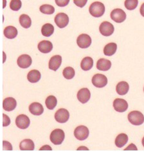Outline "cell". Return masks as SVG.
I'll use <instances>...</instances> for the list:
<instances>
[{"label":"cell","instance_id":"1","mask_svg":"<svg viewBox=\"0 0 144 153\" xmlns=\"http://www.w3.org/2000/svg\"><path fill=\"white\" fill-rule=\"evenodd\" d=\"M89 10L90 14L92 17H100L105 13V7L104 3L99 1H95L90 5Z\"/></svg>","mask_w":144,"mask_h":153},{"label":"cell","instance_id":"2","mask_svg":"<svg viewBox=\"0 0 144 153\" xmlns=\"http://www.w3.org/2000/svg\"><path fill=\"white\" fill-rule=\"evenodd\" d=\"M128 118L132 125L136 126L141 125L144 122V116L141 112L138 111H131L128 114Z\"/></svg>","mask_w":144,"mask_h":153},{"label":"cell","instance_id":"3","mask_svg":"<svg viewBox=\"0 0 144 153\" xmlns=\"http://www.w3.org/2000/svg\"><path fill=\"white\" fill-rule=\"evenodd\" d=\"M65 134L63 130L56 129L51 132L50 140L52 143L55 145H60L63 143L64 140Z\"/></svg>","mask_w":144,"mask_h":153},{"label":"cell","instance_id":"4","mask_svg":"<svg viewBox=\"0 0 144 153\" xmlns=\"http://www.w3.org/2000/svg\"><path fill=\"white\" fill-rule=\"evenodd\" d=\"M110 17L117 23H122L126 19V14L124 10L121 8H116L113 10L110 13Z\"/></svg>","mask_w":144,"mask_h":153},{"label":"cell","instance_id":"5","mask_svg":"<svg viewBox=\"0 0 144 153\" xmlns=\"http://www.w3.org/2000/svg\"><path fill=\"white\" fill-rule=\"evenodd\" d=\"M89 131L87 127L81 125L77 126L74 131V135L76 139L84 140L89 137Z\"/></svg>","mask_w":144,"mask_h":153},{"label":"cell","instance_id":"6","mask_svg":"<svg viewBox=\"0 0 144 153\" xmlns=\"http://www.w3.org/2000/svg\"><path fill=\"white\" fill-rule=\"evenodd\" d=\"M100 32L104 36H110L114 32V27L109 22H103L100 25Z\"/></svg>","mask_w":144,"mask_h":153},{"label":"cell","instance_id":"7","mask_svg":"<svg viewBox=\"0 0 144 153\" xmlns=\"http://www.w3.org/2000/svg\"><path fill=\"white\" fill-rule=\"evenodd\" d=\"M92 83L97 88H104L108 83L106 76L101 74H96L92 78Z\"/></svg>","mask_w":144,"mask_h":153},{"label":"cell","instance_id":"8","mask_svg":"<svg viewBox=\"0 0 144 153\" xmlns=\"http://www.w3.org/2000/svg\"><path fill=\"white\" fill-rule=\"evenodd\" d=\"M54 117L56 121L58 122V123H64L68 121L70 118V113L68 110L61 108L56 111Z\"/></svg>","mask_w":144,"mask_h":153},{"label":"cell","instance_id":"9","mask_svg":"<svg viewBox=\"0 0 144 153\" xmlns=\"http://www.w3.org/2000/svg\"><path fill=\"white\" fill-rule=\"evenodd\" d=\"M54 21L58 27L64 28L67 26L69 23V17L64 13H59L56 15Z\"/></svg>","mask_w":144,"mask_h":153},{"label":"cell","instance_id":"10","mask_svg":"<svg viewBox=\"0 0 144 153\" xmlns=\"http://www.w3.org/2000/svg\"><path fill=\"white\" fill-rule=\"evenodd\" d=\"M92 40L88 34H82L76 39V43L81 48H87L90 47Z\"/></svg>","mask_w":144,"mask_h":153},{"label":"cell","instance_id":"11","mask_svg":"<svg viewBox=\"0 0 144 153\" xmlns=\"http://www.w3.org/2000/svg\"><path fill=\"white\" fill-rule=\"evenodd\" d=\"M15 124L18 128L20 129H26L30 125V120L29 117L25 114L19 115L15 120Z\"/></svg>","mask_w":144,"mask_h":153},{"label":"cell","instance_id":"12","mask_svg":"<svg viewBox=\"0 0 144 153\" xmlns=\"http://www.w3.org/2000/svg\"><path fill=\"white\" fill-rule=\"evenodd\" d=\"M113 106L117 112L124 113L128 108V104L124 99H116L114 101Z\"/></svg>","mask_w":144,"mask_h":153},{"label":"cell","instance_id":"13","mask_svg":"<svg viewBox=\"0 0 144 153\" xmlns=\"http://www.w3.org/2000/svg\"><path fill=\"white\" fill-rule=\"evenodd\" d=\"M32 64V59L29 55L24 54L19 56L17 59V64L19 67L22 69L28 68Z\"/></svg>","mask_w":144,"mask_h":153},{"label":"cell","instance_id":"14","mask_svg":"<svg viewBox=\"0 0 144 153\" xmlns=\"http://www.w3.org/2000/svg\"><path fill=\"white\" fill-rule=\"evenodd\" d=\"M62 63V57L60 55H54L49 60V68L54 71H57Z\"/></svg>","mask_w":144,"mask_h":153},{"label":"cell","instance_id":"15","mask_svg":"<svg viewBox=\"0 0 144 153\" xmlns=\"http://www.w3.org/2000/svg\"><path fill=\"white\" fill-rule=\"evenodd\" d=\"M91 98V92L88 88H84L80 89L77 94V99L82 104H85Z\"/></svg>","mask_w":144,"mask_h":153},{"label":"cell","instance_id":"16","mask_svg":"<svg viewBox=\"0 0 144 153\" xmlns=\"http://www.w3.org/2000/svg\"><path fill=\"white\" fill-rule=\"evenodd\" d=\"M38 48L40 52L44 53H48L52 50L53 45L49 41L44 40L38 43Z\"/></svg>","mask_w":144,"mask_h":153},{"label":"cell","instance_id":"17","mask_svg":"<svg viewBox=\"0 0 144 153\" xmlns=\"http://www.w3.org/2000/svg\"><path fill=\"white\" fill-rule=\"evenodd\" d=\"M17 106V102L12 97L4 99L3 102V109L6 111H12Z\"/></svg>","mask_w":144,"mask_h":153},{"label":"cell","instance_id":"18","mask_svg":"<svg viewBox=\"0 0 144 153\" xmlns=\"http://www.w3.org/2000/svg\"><path fill=\"white\" fill-rule=\"evenodd\" d=\"M112 66V63L109 60L105 59H100L98 60L96 64L97 69L102 71H109Z\"/></svg>","mask_w":144,"mask_h":153},{"label":"cell","instance_id":"19","mask_svg":"<svg viewBox=\"0 0 144 153\" xmlns=\"http://www.w3.org/2000/svg\"><path fill=\"white\" fill-rule=\"evenodd\" d=\"M30 113L35 116H40L44 113V108L42 105L38 102H33L29 107Z\"/></svg>","mask_w":144,"mask_h":153},{"label":"cell","instance_id":"20","mask_svg":"<svg viewBox=\"0 0 144 153\" xmlns=\"http://www.w3.org/2000/svg\"><path fill=\"white\" fill-rule=\"evenodd\" d=\"M130 89V86L126 81H121L116 86L117 93L120 95H126Z\"/></svg>","mask_w":144,"mask_h":153},{"label":"cell","instance_id":"21","mask_svg":"<svg viewBox=\"0 0 144 153\" xmlns=\"http://www.w3.org/2000/svg\"><path fill=\"white\" fill-rule=\"evenodd\" d=\"M19 147L21 151H33L34 149V144L32 140L24 139L20 143Z\"/></svg>","mask_w":144,"mask_h":153},{"label":"cell","instance_id":"22","mask_svg":"<svg viewBox=\"0 0 144 153\" xmlns=\"http://www.w3.org/2000/svg\"><path fill=\"white\" fill-rule=\"evenodd\" d=\"M17 29L14 26H8L4 29V36L8 39H14L17 36Z\"/></svg>","mask_w":144,"mask_h":153},{"label":"cell","instance_id":"23","mask_svg":"<svg viewBox=\"0 0 144 153\" xmlns=\"http://www.w3.org/2000/svg\"><path fill=\"white\" fill-rule=\"evenodd\" d=\"M117 44L115 43H110L107 44L104 49V53L106 56H112L114 55L117 51Z\"/></svg>","mask_w":144,"mask_h":153},{"label":"cell","instance_id":"24","mask_svg":"<svg viewBox=\"0 0 144 153\" xmlns=\"http://www.w3.org/2000/svg\"><path fill=\"white\" fill-rule=\"evenodd\" d=\"M28 79L32 83H37L41 78V74L38 70H32L28 74Z\"/></svg>","mask_w":144,"mask_h":153},{"label":"cell","instance_id":"25","mask_svg":"<svg viewBox=\"0 0 144 153\" xmlns=\"http://www.w3.org/2000/svg\"><path fill=\"white\" fill-rule=\"evenodd\" d=\"M93 60L90 57H86L82 59L81 64H80V67L82 70L85 71H89L93 66Z\"/></svg>","mask_w":144,"mask_h":153},{"label":"cell","instance_id":"26","mask_svg":"<svg viewBox=\"0 0 144 153\" xmlns=\"http://www.w3.org/2000/svg\"><path fill=\"white\" fill-rule=\"evenodd\" d=\"M128 141V135L125 134H121L119 135H117V137H116V140H115V144L117 147L121 148V147H122L123 146H124L126 145Z\"/></svg>","mask_w":144,"mask_h":153},{"label":"cell","instance_id":"27","mask_svg":"<svg viewBox=\"0 0 144 153\" xmlns=\"http://www.w3.org/2000/svg\"><path fill=\"white\" fill-rule=\"evenodd\" d=\"M42 34L45 37H49L52 36L54 32V27L51 24H45L42 27Z\"/></svg>","mask_w":144,"mask_h":153},{"label":"cell","instance_id":"28","mask_svg":"<svg viewBox=\"0 0 144 153\" xmlns=\"http://www.w3.org/2000/svg\"><path fill=\"white\" fill-rule=\"evenodd\" d=\"M20 25L25 29H28L32 25V19L26 14H22L19 17Z\"/></svg>","mask_w":144,"mask_h":153},{"label":"cell","instance_id":"29","mask_svg":"<svg viewBox=\"0 0 144 153\" xmlns=\"http://www.w3.org/2000/svg\"><path fill=\"white\" fill-rule=\"evenodd\" d=\"M58 100L54 95H50L45 100V105L49 110H53L57 105Z\"/></svg>","mask_w":144,"mask_h":153},{"label":"cell","instance_id":"30","mask_svg":"<svg viewBox=\"0 0 144 153\" xmlns=\"http://www.w3.org/2000/svg\"><path fill=\"white\" fill-rule=\"evenodd\" d=\"M40 12L47 15H52L55 12V8L50 4H43L40 7Z\"/></svg>","mask_w":144,"mask_h":153},{"label":"cell","instance_id":"31","mask_svg":"<svg viewBox=\"0 0 144 153\" xmlns=\"http://www.w3.org/2000/svg\"><path fill=\"white\" fill-rule=\"evenodd\" d=\"M75 74V70L73 68L71 67L66 68L63 71V76L67 79H71L72 78H74Z\"/></svg>","mask_w":144,"mask_h":153},{"label":"cell","instance_id":"32","mask_svg":"<svg viewBox=\"0 0 144 153\" xmlns=\"http://www.w3.org/2000/svg\"><path fill=\"white\" fill-rule=\"evenodd\" d=\"M138 4V0H126L124 1V6L128 10H135Z\"/></svg>","mask_w":144,"mask_h":153},{"label":"cell","instance_id":"33","mask_svg":"<svg viewBox=\"0 0 144 153\" xmlns=\"http://www.w3.org/2000/svg\"><path fill=\"white\" fill-rule=\"evenodd\" d=\"M22 7V2L20 0H12L10 3V8L14 11H18Z\"/></svg>","mask_w":144,"mask_h":153},{"label":"cell","instance_id":"34","mask_svg":"<svg viewBox=\"0 0 144 153\" xmlns=\"http://www.w3.org/2000/svg\"><path fill=\"white\" fill-rule=\"evenodd\" d=\"M55 2L58 6L60 7H64L68 4L70 0H55Z\"/></svg>","mask_w":144,"mask_h":153},{"label":"cell","instance_id":"35","mask_svg":"<svg viewBox=\"0 0 144 153\" xmlns=\"http://www.w3.org/2000/svg\"><path fill=\"white\" fill-rule=\"evenodd\" d=\"M74 2L77 7L82 8L85 7V5L87 2V0H74Z\"/></svg>","mask_w":144,"mask_h":153},{"label":"cell","instance_id":"36","mask_svg":"<svg viewBox=\"0 0 144 153\" xmlns=\"http://www.w3.org/2000/svg\"><path fill=\"white\" fill-rule=\"evenodd\" d=\"M3 127L8 126L10 124V122H11L10 119L9 118V117L5 114H3Z\"/></svg>","mask_w":144,"mask_h":153},{"label":"cell","instance_id":"37","mask_svg":"<svg viewBox=\"0 0 144 153\" xmlns=\"http://www.w3.org/2000/svg\"><path fill=\"white\" fill-rule=\"evenodd\" d=\"M3 150L7 151H12V144L10 142L4 140L3 142Z\"/></svg>","mask_w":144,"mask_h":153},{"label":"cell","instance_id":"38","mask_svg":"<svg viewBox=\"0 0 144 153\" xmlns=\"http://www.w3.org/2000/svg\"><path fill=\"white\" fill-rule=\"evenodd\" d=\"M137 149H137L136 146L135 144H131L130 146H128L127 147V148L124 149L125 151H130V150L137 151Z\"/></svg>","mask_w":144,"mask_h":153},{"label":"cell","instance_id":"39","mask_svg":"<svg viewBox=\"0 0 144 153\" xmlns=\"http://www.w3.org/2000/svg\"><path fill=\"white\" fill-rule=\"evenodd\" d=\"M40 151H45V150H47V151H52V148H51V147L50 146L48 145H45L44 146H42L41 148L40 149Z\"/></svg>","mask_w":144,"mask_h":153},{"label":"cell","instance_id":"40","mask_svg":"<svg viewBox=\"0 0 144 153\" xmlns=\"http://www.w3.org/2000/svg\"><path fill=\"white\" fill-rule=\"evenodd\" d=\"M140 12L141 15H142V16L144 17V3L141 5V7L140 9Z\"/></svg>","mask_w":144,"mask_h":153},{"label":"cell","instance_id":"41","mask_svg":"<svg viewBox=\"0 0 144 153\" xmlns=\"http://www.w3.org/2000/svg\"><path fill=\"white\" fill-rule=\"evenodd\" d=\"M77 150H78V151H79V150H86V151H88L89 149H87V147H85V146H81V147H79V148L77 149Z\"/></svg>","mask_w":144,"mask_h":153},{"label":"cell","instance_id":"42","mask_svg":"<svg viewBox=\"0 0 144 153\" xmlns=\"http://www.w3.org/2000/svg\"><path fill=\"white\" fill-rule=\"evenodd\" d=\"M142 145H143V146L144 147V137H143V138L142 139Z\"/></svg>","mask_w":144,"mask_h":153},{"label":"cell","instance_id":"43","mask_svg":"<svg viewBox=\"0 0 144 153\" xmlns=\"http://www.w3.org/2000/svg\"><path fill=\"white\" fill-rule=\"evenodd\" d=\"M143 91H144V88H143Z\"/></svg>","mask_w":144,"mask_h":153}]
</instances>
